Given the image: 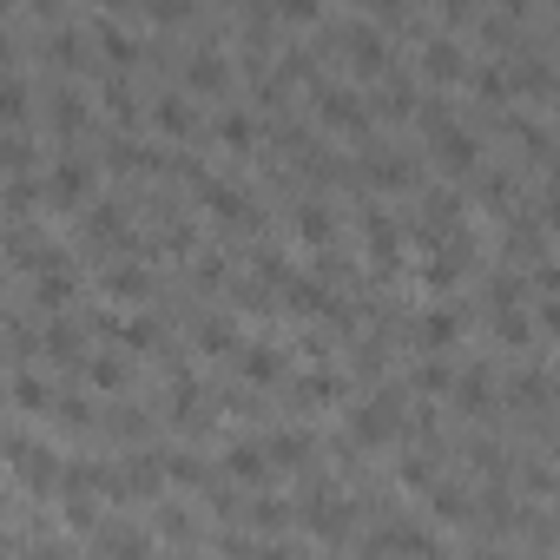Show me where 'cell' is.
Here are the masks:
<instances>
[{"label":"cell","mask_w":560,"mask_h":560,"mask_svg":"<svg viewBox=\"0 0 560 560\" xmlns=\"http://www.w3.org/2000/svg\"><path fill=\"white\" fill-rule=\"evenodd\" d=\"M455 336H462V310H448V304L422 310V343H429V350H442V343H455Z\"/></svg>","instance_id":"8"},{"label":"cell","mask_w":560,"mask_h":560,"mask_svg":"<svg viewBox=\"0 0 560 560\" xmlns=\"http://www.w3.org/2000/svg\"><path fill=\"white\" fill-rule=\"evenodd\" d=\"M33 198H40V185H33V178H14V185H7V205H14V211H27Z\"/></svg>","instance_id":"30"},{"label":"cell","mask_w":560,"mask_h":560,"mask_svg":"<svg viewBox=\"0 0 560 560\" xmlns=\"http://www.w3.org/2000/svg\"><path fill=\"white\" fill-rule=\"evenodd\" d=\"M106 290H112V297H145L152 277H145V271H106Z\"/></svg>","instance_id":"20"},{"label":"cell","mask_w":560,"mask_h":560,"mask_svg":"<svg viewBox=\"0 0 560 560\" xmlns=\"http://www.w3.org/2000/svg\"><path fill=\"white\" fill-rule=\"evenodd\" d=\"M172 481H185V488H198V481H205V462H198V455H172Z\"/></svg>","instance_id":"24"},{"label":"cell","mask_w":560,"mask_h":560,"mask_svg":"<svg viewBox=\"0 0 560 560\" xmlns=\"http://www.w3.org/2000/svg\"><path fill=\"white\" fill-rule=\"evenodd\" d=\"M14 402H20V409H47L53 389H47V383H33V376H20V383H14Z\"/></svg>","instance_id":"22"},{"label":"cell","mask_w":560,"mask_h":560,"mask_svg":"<svg viewBox=\"0 0 560 560\" xmlns=\"http://www.w3.org/2000/svg\"><path fill=\"white\" fill-rule=\"evenodd\" d=\"M435 514H468V495L462 488H435Z\"/></svg>","instance_id":"31"},{"label":"cell","mask_w":560,"mask_h":560,"mask_svg":"<svg viewBox=\"0 0 560 560\" xmlns=\"http://www.w3.org/2000/svg\"><path fill=\"white\" fill-rule=\"evenodd\" d=\"M20 119H27V80H20V73H0V126L20 132Z\"/></svg>","instance_id":"11"},{"label":"cell","mask_w":560,"mask_h":560,"mask_svg":"<svg viewBox=\"0 0 560 560\" xmlns=\"http://www.w3.org/2000/svg\"><path fill=\"white\" fill-rule=\"evenodd\" d=\"M323 119L363 132V93H356V86H323Z\"/></svg>","instance_id":"5"},{"label":"cell","mask_w":560,"mask_h":560,"mask_svg":"<svg viewBox=\"0 0 560 560\" xmlns=\"http://www.w3.org/2000/svg\"><path fill=\"white\" fill-rule=\"evenodd\" d=\"M119 336H126L132 350H152V343H159V323H119Z\"/></svg>","instance_id":"28"},{"label":"cell","mask_w":560,"mask_h":560,"mask_svg":"<svg viewBox=\"0 0 560 560\" xmlns=\"http://www.w3.org/2000/svg\"><path fill=\"white\" fill-rule=\"evenodd\" d=\"M0 554H7V534H0Z\"/></svg>","instance_id":"34"},{"label":"cell","mask_w":560,"mask_h":560,"mask_svg":"<svg viewBox=\"0 0 560 560\" xmlns=\"http://www.w3.org/2000/svg\"><path fill=\"white\" fill-rule=\"evenodd\" d=\"M53 119H60V132H80V119H86V99L73 93V86H66V93L53 99Z\"/></svg>","instance_id":"18"},{"label":"cell","mask_w":560,"mask_h":560,"mask_svg":"<svg viewBox=\"0 0 560 560\" xmlns=\"http://www.w3.org/2000/svg\"><path fill=\"white\" fill-rule=\"evenodd\" d=\"M475 560H514V554H475Z\"/></svg>","instance_id":"33"},{"label":"cell","mask_w":560,"mask_h":560,"mask_svg":"<svg viewBox=\"0 0 560 560\" xmlns=\"http://www.w3.org/2000/svg\"><path fill=\"white\" fill-rule=\"evenodd\" d=\"M66 297H73V277H60V271H40V304H47V310H60Z\"/></svg>","instance_id":"21"},{"label":"cell","mask_w":560,"mask_h":560,"mask_svg":"<svg viewBox=\"0 0 560 560\" xmlns=\"http://www.w3.org/2000/svg\"><path fill=\"white\" fill-rule=\"evenodd\" d=\"M297 231H304L310 244H323V238H330V211H323V205H297Z\"/></svg>","instance_id":"19"},{"label":"cell","mask_w":560,"mask_h":560,"mask_svg":"<svg viewBox=\"0 0 560 560\" xmlns=\"http://www.w3.org/2000/svg\"><path fill=\"white\" fill-rule=\"evenodd\" d=\"M475 93H481V99H508V66H501V53L475 66Z\"/></svg>","instance_id":"17"},{"label":"cell","mask_w":560,"mask_h":560,"mask_svg":"<svg viewBox=\"0 0 560 560\" xmlns=\"http://www.w3.org/2000/svg\"><path fill=\"white\" fill-rule=\"evenodd\" d=\"M369 178H376V185H389V192H396V185H409V178H416V165L402 159V152H376V159H369Z\"/></svg>","instance_id":"13"},{"label":"cell","mask_w":560,"mask_h":560,"mask_svg":"<svg viewBox=\"0 0 560 560\" xmlns=\"http://www.w3.org/2000/svg\"><path fill=\"white\" fill-rule=\"evenodd\" d=\"M396 416H402V402L383 389V396H376V402H363V409H356L350 422H356V435H363V442H383V435L396 429Z\"/></svg>","instance_id":"3"},{"label":"cell","mask_w":560,"mask_h":560,"mask_svg":"<svg viewBox=\"0 0 560 560\" xmlns=\"http://www.w3.org/2000/svg\"><path fill=\"white\" fill-rule=\"evenodd\" d=\"M455 402H462V409H488V402H495V383H488V369H468L462 383H455Z\"/></svg>","instance_id":"16"},{"label":"cell","mask_w":560,"mask_h":560,"mask_svg":"<svg viewBox=\"0 0 560 560\" xmlns=\"http://www.w3.org/2000/svg\"><path fill=\"white\" fill-rule=\"evenodd\" d=\"M185 80H192V86H198V93H218V86H224V80H231V66H224V60H218V53H211V47H205V53H192V60H185Z\"/></svg>","instance_id":"9"},{"label":"cell","mask_w":560,"mask_h":560,"mask_svg":"<svg viewBox=\"0 0 560 560\" xmlns=\"http://www.w3.org/2000/svg\"><path fill=\"white\" fill-rule=\"evenodd\" d=\"M224 475L231 481H251V488H264V481H271V462H264V448H231V455H224Z\"/></svg>","instance_id":"6"},{"label":"cell","mask_w":560,"mask_h":560,"mask_svg":"<svg viewBox=\"0 0 560 560\" xmlns=\"http://www.w3.org/2000/svg\"><path fill=\"white\" fill-rule=\"evenodd\" d=\"M93 383H99V389H119V383H126L119 356H93Z\"/></svg>","instance_id":"27"},{"label":"cell","mask_w":560,"mask_h":560,"mask_svg":"<svg viewBox=\"0 0 560 560\" xmlns=\"http://www.w3.org/2000/svg\"><path fill=\"white\" fill-rule=\"evenodd\" d=\"M363 238L376 251V264H396V224H389V211H363Z\"/></svg>","instance_id":"10"},{"label":"cell","mask_w":560,"mask_h":560,"mask_svg":"<svg viewBox=\"0 0 560 560\" xmlns=\"http://www.w3.org/2000/svg\"><path fill=\"white\" fill-rule=\"evenodd\" d=\"M218 132H224V145H251V119H244V112H224Z\"/></svg>","instance_id":"26"},{"label":"cell","mask_w":560,"mask_h":560,"mask_svg":"<svg viewBox=\"0 0 560 560\" xmlns=\"http://www.w3.org/2000/svg\"><path fill=\"white\" fill-rule=\"evenodd\" d=\"M198 343H205V350H231V343H238V330H231V323H205V336H198Z\"/></svg>","instance_id":"29"},{"label":"cell","mask_w":560,"mask_h":560,"mask_svg":"<svg viewBox=\"0 0 560 560\" xmlns=\"http://www.w3.org/2000/svg\"><path fill=\"white\" fill-rule=\"evenodd\" d=\"M93 554L99 560H145V534H99Z\"/></svg>","instance_id":"14"},{"label":"cell","mask_w":560,"mask_h":560,"mask_svg":"<svg viewBox=\"0 0 560 560\" xmlns=\"http://www.w3.org/2000/svg\"><path fill=\"white\" fill-rule=\"evenodd\" d=\"M416 389H429V396H442V389H455V376H448V363H422Z\"/></svg>","instance_id":"25"},{"label":"cell","mask_w":560,"mask_h":560,"mask_svg":"<svg viewBox=\"0 0 560 560\" xmlns=\"http://www.w3.org/2000/svg\"><path fill=\"white\" fill-rule=\"evenodd\" d=\"M86 185H93V172H86L80 159H66L60 172H53V198H60V205H80V198H86Z\"/></svg>","instance_id":"12"},{"label":"cell","mask_w":560,"mask_h":560,"mask_svg":"<svg viewBox=\"0 0 560 560\" xmlns=\"http://www.w3.org/2000/svg\"><path fill=\"white\" fill-rule=\"evenodd\" d=\"M152 119H159V132H172V139H185V132L198 126V112H192V99H185V93H165L159 106H152Z\"/></svg>","instance_id":"7"},{"label":"cell","mask_w":560,"mask_h":560,"mask_svg":"<svg viewBox=\"0 0 560 560\" xmlns=\"http://www.w3.org/2000/svg\"><path fill=\"white\" fill-rule=\"evenodd\" d=\"M277 369H284V356H277L271 343H251V350H244V376H251V383H277Z\"/></svg>","instance_id":"15"},{"label":"cell","mask_w":560,"mask_h":560,"mask_svg":"<svg viewBox=\"0 0 560 560\" xmlns=\"http://www.w3.org/2000/svg\"><path fill=\"white\" fill-rule=\"evenodd\" d=\"M435 159H442V172H475V159H481L475 132H462V126H435Z\"/></svg>","instance_id":"2"},{"label":"cell","mask_w":560,"mask_h":560,"mask_svg":"<svg viewBox=\"0 0 560 560\" xmlns=\"http://www.w3.org/2000/svg\"><path fill=\"white\" fill-rule=\"evenodd\" d=\"M47 343H53L60 356H73V350H80V336H73V323H53V336H47Z\"/></svg>","instance_id":"32"},{"label":"cell","mask_w":560,"mask_h":560,"mask_svg":"<svg viewBox=\"0 0 560 560\" xmlns=\"http://www.w3.org/2000/svg\"><path fill=\"white\" fill-rule=\"evenodd\" d=\"M422 73H429V80H462L468 73L462 40H429V47H422Z\"/></svg>","instance_id":"4"},{"label":"cell","mask_w":560,"mask_h":560,"mask_svg":"<svg viewBox=\"0 0 560 560\" xmlns=\"http://www.w3.org/2000/svg\"><path fill=\"white\" fill-rule=\"evenodd\" d=\"M495 336H501V343H528V323H521V310H501V317H495Z\"/></svg>","instance_id":"23"},{"label":"cell","mask_w":560,"mask_h":560,"mask_svg":"<svg viewBox=\"0 0 560 560\" xmlns=\"http://www.w3.org/2000/svg\"><path fill=\"white\" fill-rule=\"evenodd\" d=\"M7 455H14V475L27 481V488H53V468H60V455H53L47 442H14Z\"/></svg>","instance_id":"1"}]
</instances>
